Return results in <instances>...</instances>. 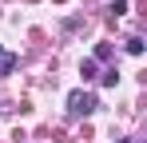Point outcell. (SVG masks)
Segmentation results:
<instances>
[{"label": "cell", "instance_id": "cell-1", "mask_svg": "<svg viewBox=\"0 0 147 143\" xmlns=\"http://www.w3.org/2000/svg\"><path fill=\"white\" fill-rule=\"evenodd\" d=\"M96 107H99V99H96L92 92H84V88H76V92L68 95V115H72V119H80V115H92Z\"/></svg>", "mask_w": 147, "mask_h": 143}, {"label": "cell", "instance_id": "cell-2", "mask_svg": "<svg viewBox=\"0 0 147 143\" xmlns=\"http://www.w3.org/2000/svg\"><path fill=\"white\" fill-rule=\"evenodd\" d=\"M16 68H20V56H16V52H4V56H0V80L12 76Z\"/></svg>", "mask_w": 147, "mask_h": 143}, {"label": "cell", "instance_id": "cell-3", "mask_svg": "<svg viewBox=\"0 0 147 143\" xmlns=\"http://www.w3.org/2000/svg\"><path fill=\"white\" fill-rule=\"evenodd\" d=\"M80 76H84V84H88V80H96V76H99V64L92 60V56H88V60L80 64Z\"/></svg>", "mask_w": 147, "mask_h": 143}, {"label": "cell", "instance_id": "cell-4", "mask_svg": "<svg viewBox=\"0 0 147 143\" xmlns=\"http://www.w3.org/2000/svg\"><path fill=\"white\" fill-rule=\"evenodd\" d=\"M96 80L103 84V88H115V84H119V72H115V68H107V72H99Z\"/></svg>", "mask_w": 147, "mask_h": 143}, {"label": "cell", "instance_id": "cell-5", "mask_svg": "<svg viewBox=\"0 0 147 143\" xmlns=\"http://www.w3.org/2000/svg\"><path fill=\"white\" fill-rule=\"evenodd\" d=\"M96 64H107L111 60V44H96V56H92Z\"/></svg>", "mask_w": 147, "mask_h": 143}, {"label": "cell", "instance_id": "cell-6", "mask_svg": "<svg viewBox=\"0 0 147 143\" xmlns=\"http://www.w3.org/2000/svg\"><path fill=\"white\" fill-rule=\"evenodd\" d=\"M127 52H131V56H143V40L131 36V40H127Z\"/></svg>", "mask_w": 147, "mask_h": 143}, {"label": "cell", "instance_id": "cell-7", "mask_svg": "<svg viewBox=\"0 0 147 143\" xmlns=\"http://www.w3.org/2000/svg\"><path fill=\"white\" fill-rule=\"evenodd\" d=\"M115 143H131V139H115Z\"/></svg>", "mask_w": 147, "mask_h": 143}, {"label": "cell", "instance_id": "cell-8", "mask_svg": "<svg viewBox=\"0 0 147 143\" xmlns=\"http://www.w3.org/2000/svg\"><path fill=\"white\" fill-rule=\"evenodd\" d=\"M131 143H143V139H131Z\"/></svg>", "mask_w": 147, "mask_h": 143}, {"label": "cell", "instance_id": "cell-9", "mask_svg": "<svg viewBox=\"0 0 147 143\" xmlns=\"http://www.w3.org/2000/svg\"><path fill=\"white\" fill-rule=\"evenodd\" d=\"M0 56H4V48H0Z\"/></svg>", "mask_w": 147, "mask_h": 143}, {"label": "cell", "instance_id": "cell-10", "mask_svg": "<svg viewBox=\"0 0 147 143\" xmlns=\"http://www.w3.org/2000/svg\"><path fill=\"white\" fill-rule=\"evenodd\" d=\"M0 111H4V107H0Z\"/></svg>", "mask_w": 147, "mask_h": 143}]
</instances>
